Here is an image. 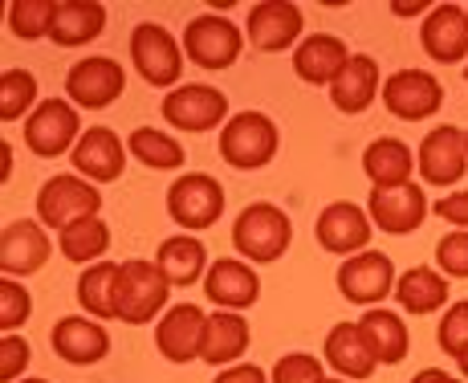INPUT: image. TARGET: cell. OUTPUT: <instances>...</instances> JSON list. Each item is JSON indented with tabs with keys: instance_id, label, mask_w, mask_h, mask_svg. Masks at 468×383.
<instances>
[{
	"instance_id": "bcb514c9",
	"label": "cell",
	"mask_w": 468,
	"mask_h": 383,
	"mask_svg": "<svg viewBox=\"0 0 468 383\" xmlns=\"http://www.w3.org/2000/svg\"><path fill=\"white\" fill-rule=\"evenodd\" d=\"M0 155H5V180H8V167H13V147L0 144Z\"/></svg>"
},
{
	"instance_id": "83f0119b",
	"label": "cell",
	"mask_w": 468,
	"mask_h": 383,
	"mask_svg": "<svg viewBox=\"0 0 468 383\" xmlns=\"http://www.w3.org/2000/svg\"><path fill=\"white\" fill-rule=\"evenodd\" d=\"M395 302H399V310L411 318L436 314V310L448 306V278L436 265H411V270H403L399 282H395Z\"/></svg>"
},
{
	"instance_id": "d6986e66",
	"label": "cell",
	"mask_w": 468,
	"mask_h": 383,
	"mask_svg": "<svg viewBox=\"0 0 468 383\" xmlns=\"http://www.w3.org/2000/svg\"><path fill=\"white\" fill-rule=\"evenodd\" d=\"M53 253V240L45 233L41 220H8L5 233H0V270H5V278H33V273L45 270V261H49Z\"/></svg>"
},
{
	"instance_id": "4fadbf2b",
	"label": "cell",
	"mask_w": 468,
	"mask_h": 383,
	"mask_svg": "<svg viewBox=\"0 0 468 383\" xmlns=\"http://www.w3.org/2000/svg\"><path fill=\"white\" fill-rule=\"evenodd\" d=\"M127 90V69L114 58H82L66 74V98L78 111H106Z\"/></svg>"
},
{
	"instance_id": "ffe728a7",
	"label": "cell",
	"mask_w": 468,
	"mask_h": 383,
	"mask_svg": "<svg viewBox=\"0 0 468 383\" xmlns=\"http://www.w3.org/2000/svg\"><path fill=\"white\" fill-rule=\"evenodd\" d=\"M49 343H53V355L69 367H94L111 355V335L98 318L90 314H66L53 323L49 331Z\"/></svg>"
},
{
	"instance_id": "816d5d0a",
	"label": "cell",
	"mask_w": 468,
	"mask_h": 383,
	"mask_svg": "<svg viewBox=\"0 0 468 383\" xmlns=\"http://www.w3.org/2000/svg\"><path fill=\"white\" fill-rule=\"evenodd\" d=\"M464 144H468V131H464Z\"/></svg>"
},
{
	"instance_id": "d4e9b609",
	"label": "cell",
	"mask_w": 468,
	"mask_h": 383,
	"mask_svg": "<svg viewBox=\"0 0 468 383\" xmlns=\"http://www.w3.org/2000/svg\"><path fill=\"white\" fill-rule=\"evenodd\" d=\"M383 94V82H379V61L371 53H355L346 61V69L335 78L330 86V102H335L338 114H363L375 106V98Z\"/></svg>"
},
{
	"instance_id": "ba28073f",
	"label": "cell",
	"mask_w": 468,
	"mask_h": 383,
	"mask_svg": "<svg viewBox=\"0 0 468 383\" xmlns=\"http://www.w3.org/2000/svg\"><path fill=\"white\" fill-rule=\"evenodd\" d=\"M98 212H102V192L90 180H82L78 172L49 176L37 192V220L45 229H53V233H61L74 220L98 217Z\"/></svg>"
},
{
	"instance_id": "9a60e30c",
	"label": "cell",
	"mask_w": 468,
	"mask_h": 383,
	"mask_svg": "<svg viewBox=\"0 0 468 383\" xmlns=\"http://www.w3.org/2000/svg\"><path fill=\"white\" fill-rule=\"evenodd\" d=\"M302 29H305V16L293 0H261V5L249 8V21H245V37L257 53L298 49Z\"/></svg>"
},
{
	"instance_id": "836d02e7",
	"label": "cell",
	"mask_w": 468,
	"mask_h": 383,
	"mask_svg": "<svg viewBox=\"0 0 468 383\" xmlns=\"http://www.w3.org/2000/svg\"><path fill=\"white\" fill-rule=\"evenodd\" d=\"M127 151L139 159L143 167L151 172H179L184 167V144L167 131H155V127H134L127 135Z\"/></svg>"
},
{
	"instance_id": "f1b7e54d",
	"label": "cell",
	"mask_w": 468,
	"mask_h": 383,
	"mask_svg": "<svg viewBox=\"0 0 468 383\" xmlns=\"http://www.w3.org/2000/svg\"><path fill=\"white\" fill-rule=\"evenodd\" d=\"M358 331H363L367 346H371V355L379 359V367H395V363L408 359L411 335H408V323H403L395 310L371 306L363 318H358Z\"/></svg>"
},
{
	"instance_id": "f907efd6",
	"label": "cell",
	"mask_w": 468,
	"mask_h": 383,
	"mask_svg": "<svg viewBox=\"0 0 468 383\" xmlns=\"http://www.w3.org/2000/svg\"><path fill=\"white\" fill-rule=\"evenodd\" d=\"M464 82H468V61H464Z\"/></svg>"
},
{
	"instance_id": "484cf974",
	"label": "cell",
	"mask_w": 468,
	"mask_h": 383,
	"mask_svg": "<svg viewBox=\"0 0 468 383\" xmlns=\"http://www.w3.org/2000/svg\"><path fill=\"white\" fill-rule=\"evenodd\" d=\"M102 29H106L102 0H61L49 25V41L58 49H78L102 37Z\"/></svg>"
},
{
	"instance_id": "8d00e7d4",
	"label": "cell",
	"mask_w": 468,
	"mask_h": 383,
	"mask_svg": "<svg viewBox=\"0 0 468 383\" xmlns=\"http://www.w3.org/2000/svg\"><path fill=\"white\" fill-rule=\"evenodd\" d=\"M436 343H440V351L452 355V359H461L468 351V298L444 306V318H440V326H436Z\"/></svg>"
},
{
	"instance_id": "681fc988",
	"label": "cell",
	"mask_w": 468,
	"mask_h": 383,
	"mask_svg": "<svg viewBox=\"0 0 468 383\" xmlns=\"http://www.w3.org/2000/svg\"><path fill=\"white\" fill-rule=\"evenodd\" d=\"M21 383H49V379H21Z\"/></svg>"
},
{
	"instance_id": "7bdbcfd3",
	"label": "cell",
	"mask_w": 468,
	"mask_h": 383,
	"mask_svg": "<svg viewBox=\"0 0 468 383\" xmlns=\"http://www.w3.org/2000/svg\"><path fill=\"white\" fill-rule=\"evenodd\" d=\"M216 383H269V371L257 367V363H232L216 376Z\"/></svg>"
},
{
	"instance_id": "ac0fdd59",
	"label": "cell",
	"mask_w": 468,
	"mask_h": 383,
	"mask_svg": "<svg viewBox=\"0 0 468 383\" xmlns=\"http://www.w3.org/2000/svg\"><path fill=\"white\" fill-rule=\"evenodd\" d=\"M204 331H208V314L192 302H179V306H167L164 318L155 323V351L164 355L167 363H196L204 351Z\"/></svg>"
},
{
	"instance_id": "e575fe53",
	"label": "cell",
	"mask_w": 468,
	"mask_h": 383,
	"mask_svg": "<svg viewBox=\"0 0 468 383\" xmlns=\"http://www.w3.org/2000/svg\"><path fill=\"white\" fill-rule=\"evenodd\" d=\"M37 106V78L29 69H5V78H0V119H29Z\"/></svg>"
},
{
	"instance_id": "f6af8a7d",
	"label": "cell",
	"mask_w": 468,
	"mask_h": 383,
	"mask_svg": "<svg viewBox=\"0 0 468 383\" xmlns=\"http://www.w3.org/2000/svg\"><path fill=\"white\" fill-rule=\"evenodd\" d=\"M391 13L395 16H428L431 8L428 5H391Z\"/></svg>"
},
{
	"instance_id": "7dc6e473",
	"label": "cell",
	"mask_w": 468,
	"mask_h": 383,
	"mask_svg": "<svg viewBox=\"0 0 468 383\" xmlns=\"http://www.w3.org/2000/svg\"><path fill=\"white\" fill-rule=\"evenodd\" d=\"M456 367H461V379H464V383H468V351H464V355H461V359H456Z\"/></svg>"
},
{
	"instance_id": "60d3db41",
	"label": "cell",
	"mask_w": 468,
	"mask_h": 383,
	"mask_svg": "<svg viewBox=\"0 0 468 383\" xmlns=\"http://www.w3.org/2000/svg\"><path fill=\"white\" fill-rule=\"evenodd\" d=\"M33 359V346L25 343L21 335H5L0 338V379L5 383H16L25 376V367H29Z\"/></svg>"
},
{
	"instance_id": "f35d334b",
	"label": "cell",
	"mask_w": 468,
	"mask_h": 383,
	"mask_svg": "<svg viewBox=\"0 0 468 383\" xmlns=\"http://www.w3.org/2000/svg\"><path fill=\"white\" fill-rule=\"evenodd\" d=\"M29 314H33L29 290L16 278H0V326H5V335H16V326L29 323Z\"/></svg>"
},
{
	"instance_id": "277c9868",
	"label": "cell",
	"mask_w": 468,
	"mask_h": 383,
	"mask_svg": "<svg viewBox=\"0 0 468 383\" xmlns=\"http://www.w3.org/2000/svg\"><path fill=\"white\" fill-rule=\"evenodd\" d=\"M245 53V29L224 13H200L184 25V58L200 69H229Z\"/></svg>"
},
{
	"instance_id": "1f68e13d",
	"label": "cell",
	"mask_w": 468,
	"mask_h": 383,
	"mask_svg": "<svg viewBox=\"0 0 468 383\" xmlns=\"http://www.w3.org/2000/svg\"><path fill=\"white\" fill-rule=\"evenodd\" d=\"M119 273L122 265L114 261H94L82 270L74 293H78V306L90 318H119Z\"/></svg>"
},
{
	"instance_id": "ee69618b",
	"label": "cell",
	"mask_w": 468,
	"mask_h": 383,
	"mask_svg": "<svg viewBox=\"0 0 468 383\" xmlns=\"http://www.w3.org/2000/svg\"><path fill=\"white\" fill-rule=\"evenodd\" d=\"M411 383H464V379L448 376V371H440V367H424V371H416V376H411Z\"/></svg>"
},
{
	"instance_id": "3957f363",
	"label": "cell",
	"mask_w": 468,
	"mask_h": 383,
	"mask_svg": "<svg viewBox=\"0 0 468 383\" xmlns=\"http://www.w3.org/2000/svg\"><path fill=\"white\" fill-rule=\"evenodd\" d=\"M127 53L139 69V78L155 90H176L184 78V41L159 21H139L131 29Z\"/></svg>"
},
{
	"instance_id": "c3c4849f",
	"label": "cell",
	"mask_w": 468,
	"mask_h": 383,
	"mask_svg": "<svg viewBox=\"0 0 468 383\" xmlns=\"http://www.w3.org/2000/svg\"><path fill=\"white\" fill-rule=\"evenodd\" d=\"M322 383H350V379H338V376H335V379H322Z\"/></svg>"
},
{
	"instance_id": "74e56055",
	"label": "cell",
	"mask_w": 468,
	"mask_h": 383,
	"mask_svg": "<svg viewBox=\"0 0 468 383\" xmlns=\"http://www.w3.org/2000/svg\"><path fill=\"white\" fill-rule=\"evenodd\" d=\"M322 359L310 351H285L269 371V383H322Z\"/></svg>"
},
{
	"instance_id": "44dd1931",
	"label": "cell",
	"mask_w": 468,
	"mask_h": 383,
	"mask_svg": "<svg viewBox=\"0 0 468 383\" xmlns=\"http://www.w3.org/2000/svg\"><path fill=\"white\" fill-rule=\"evenodd\" d=\"M420 46L436 66L468 61V8L431 5V13L420 21Z\"/></svg>"
},
{
	"instance_id": "2e32d148",
	"label": "cell",
	"mask_w": 468,
	"mask_h": 383,
	"mask_svg": "<svg viewBox=\"0 0 468 383\" xmlns=\"http://www.w3.org/2000/svg\"><path fill=\"white\" fill-rule=\"evenodd\" d=\"M428 192L411 184H395V188H371V200H367V212H371V225L387 237H408L416 233L428 220Z\"/></svg>"
},
{
	"instance_id": "603a6c76",
	"label": "cell",
	"mask_w": 468,
	"mask_h": 383,
	"mask_svg": "<svg viewBox=\"0 0 468 383\" xmlns=\"http://www.w3.org/2000/svg\"><path fill=\"white\" fill-rule=\"evenodd\" d=\"M350 58H355V53H350L346 41L335 37V33H310V37H302V46L293 49V74H298L305 86H326L330 90Z\"/></svg>"
},
{
	"instance_id": "ab89813d",
	"label": "cell",
	"mask_w": 468,
	"mask_h": 383,
	"mask_svg": "<svg viewBox=\"0 0 468 383\" xmlns=\"http://www.w3.org/2000/svg\"><path fill=\"white\" fill-rule=\"evenodd\" d=\"M436 270L444 278H468V229H452L436 240Z\"/></svg>"
},
{
	"instance_id": "52a82bcc",
	"label": "cell",
	"mask_w": 468,
	"mask_h": 383,
	"mask_svg": "<svg viewBox=\"0 0 468 383\" xmlns=\"http://www.w3.org/2000/svg\"><path fill=\"white\" fill-rule=\"evenodd\" d=\"M159 114L176 131H184V135H208V131L229 122V94L204 82H184L164 94Z\"/></svg>"
},
{
	"instance_id": "7402d4cb",
	"label": "cell",
	"mask_w": 468,
	"mask_h": 383,
	"mask_svg": "<svg viewBox=\"0 0 468 383\" xmlns=\"http://www.w3.org/2000/svg\"><path fill=\"white\" fill-rule=\"evenodd\" d=\"M204 293L216 310H249L261 298V278L245 257H216L204 273Z\"/></svg>"
},
{
	"instance_id": "4dcf8cb0",
	"label": "cell",
	"mask_w": 468,
	"mask_h": 383,
	"mask_svg": "<svg viewBox=\"0 0 468 383\" xmlns=\"http://www.w3.org/2000/svg\"><path fill=\"white\" fill-rule=\"evenodd\" d=\"M411 167L416 155L403 139L395 135H379L371 139L363 151V176L371 180V188H395V184H411Z\"/></svg>"
},
{
	"instance_id": "6da1fadb",
	"label": "cell",
	"mask_w": 468,
	"mask_h": 383,
	"mask_svg": "<svg viewBox=\"0 0 468 383\" xmlns=\"http://www.w3.org/2000/svg\"><path fill=\"white\" fill-rule=\"evenodd\" d=\"M293 245V220L282 204L273 200H253L240 208L232 220V249L245 257L249 265H273L290 253Z\"/></svg>"
},
{
	"instance_id": "9c48e42d",
	"label": "cell",
	"mask_w": 468,
	"mask_h": 383,
	"mask_svg": "<svg viewBox=\"0 0 468 383\" xmlns=\"http://www.w3.org/2000/svg\"><path fill=\"white\" fill-rule=\"evenodd\" d=\"M82 139V114L69 98H41V106L25 119V147L37 159L69 155Z\"/></svg>"
},
{
	"instance_id": "4316f807",
	"label": "cell",
	"mask_w": 468,
	"mask_h": 383,
	"mask_svg": "<svg viewBox=\"0 0 468 383\" xmlns=\"http://www.w3.org/2000/svg\"><path fill=\"white\" fill-rule=\"evenodd\" d=\"M249 343H253L249 318L240 314V310H216V314H208L200 363H208V367H232V363H240V355L249 351Z\"/></svg>"
},
{
	"instance_id": "d6a6232c",
	"label": "cell",
	"mask_w": 468,
	"mask_h": 383,
	"mask_svg": "<svg viewBox=\"0 0 468 383\" xmlns=\"http://www.w3.org/2000/svg\"><path fill=\"white\" fill-rule=\"evenodd\" d=\"M58 249L66 261L74 265H94V261H106L111 253V225L102 217H86V220H74L58 233Z\"/></svg>"
},
{
	"instance_id": "cb8c5ba5",
	"label": "cell",
	"mask_w": 468,
	"mask_h": 383,
	"mask_svg": "<svg viewBox=\"0 0 468 383\" xmlns=\"http://www.w3.org/2000/svg\"><path fill=\"white\" fill-rule=\"evenodd\" d=\"M322 359H326V367H335L338 379H371L375 367H379V359L371 355V346H367L363 331H358V323H338L326 331V343H322Z\"/></svg>"
},
{
	"instance_id": "30bf717a",
	"label": "cell",
	"mask_w": 468,
	"mask_h": 383,
	"mask_svg": "<svg viewBox=\"0 0 468 383\" xmlns=\"http://www.w3.org/2000/svg\"><path fill=\"white\" fill-rule=\"evenodd\" d=\"M416 172L428 188H456L468 172V144L464 131L452 122H440L416 147Z\"/></svg>"
},
{
	"instance_id": "e0dca14e",
	"label": "cell",
	"mask_w": 468,
	"mask_h": 383,
	"mask_svg": "<svg viewBox=\"0 0 468 383\" xmlns=\"http://www.w3.org/2000/svg\"><path fill=\"white\" fill-rule=\"evenodd\" d=\"M127 139H119L111 127H86L82 139H78V147L69 151V164H74V172L82 176L90 184H114L122 180V172H127Z\"/></svg>"
},
{
	"instance_id": "5b68a950",
	"label": "cell",
	"mask_w": 468,
	"mask_h": 383,
	"mask_svg": "<svg viewBox=\"0 0 468 383\" xmlns=\"http://www.w3.org/2000/svg\"><path fill=\"white\" fill-rule=\"evenodd\" d=\"M167 217L179 233H204L224 217V184L208 172H184L167 184Z\"/></svg>"
},
{
	"instance_id": "5bb4252c",
	"label": "cell",
	"mask_w": 468,
	"mask_h": 383,
	"mask_svg": "<svg viewBox=\"0 0 468 383\" xmlns=\"http://www.w3.org/2000/svg\"><path fill=\"white\" fill-rule=\"evenodd\" d=\"M314 237H318V245L326 249V253H338L342 261H346V257L363 253V249L371 245V237H375L371 212L355 200H335L318 212V220H314Z\"/></svg>"
},
{
	"instance_id": "f546056e",
	"label": "cell",
	"mask_w": 468,
	"mask_h": 383,
	"mask_svg": "<svg viewBox=\"0 0 468 383\" xmlns=\"http://www.w3.org/2000/svg\"><path fill=\"white\" fill-rule=\"evenodd\" d=\"M155 265L164 270L171 290H176V286H196V282H204V273H208L212 261H208L204 240L196 233H176V237H167L164 245H159Z\"/></svg>"
},
{
	"instance_id": "d590c367",
	"label": "cell",
	"mask_w": 468,
	"mask_h": 383,
	"mask_svg": "<svg viewBox=\"0 0 468 383\" xmlns=\"http://www.w3.org/2000/svg\"><path fill=\"white\" fill-rule=\"evenodd\" d=\"M61 0H13L8 5V33L16 41H41L49 37L53 13H58Z\"/></svg>"
},
{
	"instance_id": "7a4b0ae2",
	"label": "cell",
	"mask_w": 468,
	"mask_h": 383,
	"mask_svg": "<svg viewBox=\"0 0 468 383\" xmlns=\"http://www.w3.org/2000/svg\"><path fill=\"white\" fill-rule=\"evenodd\" d=\"M216 147H220L224 164L237 167V172H261V167H269L277 159L282 131L265 111H240L220 127Z\"/></svg>"
},
{
	"instance_id": "8992f818",
	"label": "cell",
	"mask_w": 468,
	"mask_h": 383,
	"mask_svg": "<svg viewBox=\"0 0 468 383\" xmlns=\"http://www.w3.org/2000/svg\"><path fill=\"white\" fill-rule=\"evenodd\" d=\"M171 298V282L164 278L155 261H143V257H131L122 261L119 273V323L127 326H147L151 318H164Z\"/></svg>"
},
{
	"instance_id": "8fae6325",
	"label": "cell",
	"mask_w": 468,
	"mask_h": 383,
	"mask_svg": "<svg viewBox=\"0 0 468 383\" xmlns=\"http://www.w3.org/2000/svg\"><path fill=\"white\" fill-rule=\"evenodd\" d=\"M379 98H383L387 114H395V119L424 122V119H436L440 106H444V86L428 69H395V74L383 78Z\"/></svg>"
},
{
	"instance_id": "7c38bea8",
	"label": "cell",
	"mask_w": 468,
	"mask_h": 383,
	"mask_svg": "<svg viewBox=\"0 0 468 383\" xmlns=\"http://www.w3.org/2000/svg\"><path fill=\"white\" fill-rule=\"evenodd\" d=\"M338 293L346 302H355V306H383L387 293H395V282H399V273H395V261L387 253H375V249H363V253L346 257V261L338 265Z\"/></svg>"
},
{
	"instance_id": "b9f144b4",
	"label": "cell",
	"mask_w": 468,
	"mask_h": 383,
	"mask_svg": "<svg viewBox=\"0 0 468 383\" xmlns=\"http://www.w3.org/2000/svg\"><path fill=\"white\" fill-rule=\"evenodd\" d=\"M436 217L448 220L452 229H468V188H456L436 200Z\"/></svg>"
}]
</instances>
